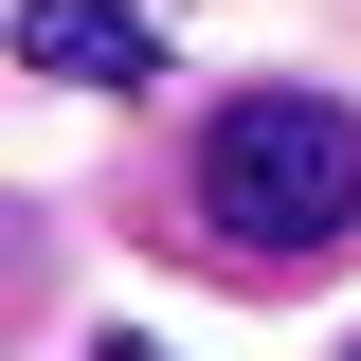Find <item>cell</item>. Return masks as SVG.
Instances as JSON below:
<instances>
[{"label":"cell","mask_w":361,"mask_h":361,"mask_svg":"<svg viewBox=\"0 0 361 361\" xmlns=\"http://www.w3.org/2000/svg\"><path fill=\"white\" fill-rule=\"evenodd\" d=\"M90 361H163V343H90Z\"/></svg>","instance_id":"obj_3"},{"label":"cell","mask_w":361,"mask_h":361,"mask_svg":"<svg viewBox=\"0 0 361 361\" xmlns=\"http://www.w3.org/2000/svg\"><path fill=\"white\" fill-rule=\"evenodd\" d=\"M18 73H90V90H163V37L109 0H18Z\"/></svg>","instance_id":"obj_2"},{"label":"cell","mask_w":361,"mask_h":361,"mask_svg":"<svg viewBox=\"0 0 361 361\" xmlns=\"http://www.w3.org/2000/svg\"><path fill=\"white\" fill-rule=\"evenodd\" d=\"M199 217L235 235V253H343L361 235V109H325V90H235L217 127H199Z\"/></svg>","instance_id":"obj_1"}]
</instances>
